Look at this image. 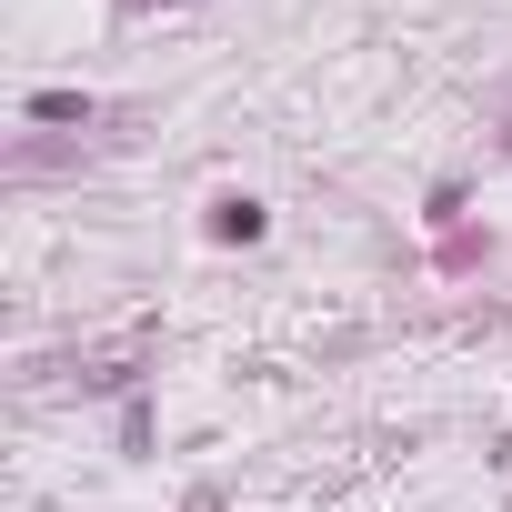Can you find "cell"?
I'll use <instances>...</instances> for the list:
<instances>
[{"mask_svg":"<svg viewBox=\"0 0 512 512\" xmlns=\"http://www.w3.org/2000/svg\"><path fill=\"white\" fill-rule=\"evenodd\" d=\"M221 241H262V201H221Z\"/></svg>","mask_w":512,"mask_h":512,"instance_id":"1","label":"cell"}]
</instances>
